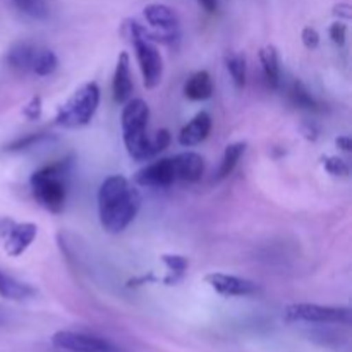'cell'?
<instances>
[{
    "label": "cell",
    "mask_w": 352,
    "mask_h": 352,
    "mask_svg": "<svg viewBox=\"0 0 352 352\" xmlns=\"http://www.w3.org/2000/svg\"><path fill=\"white\" fill-rule=\"evenodd\" d=\"M141 208V192L124 175H109L98 189V217L103 230L120 234Z\"/></svg>",
    "instance_id": "6da1fadb"
},
{
    "label": "cell",
    "mask_w": 352,
    "mask_h": 352,
    "mask_svg": "<svg viewBox=\"0 0 352 352\" xmlns=\"http://www.w3.org/2000/svg\"><path fill=\"white\" fill-rule=\"evenodd\" d=\"M148 120H150V107L144 100H127L122 109V140L127 153L133 160L146 162L155 157L151 138L148 136Z\"/></svg>",
    "instance_id": "7a4b0ae2"
},
{
    "label": "cell",
    "mask_w": 352,
    "mask_h": 352,
    "mask_svg": "<svg viewBox=\"0 0 352 352\" xmlns=\"http://www.w3.org/2000/svg\"><path fill=\"white\" fill-rule=\"evenodd\" d=\"M71 160L54 162L34 172L30 179L31 191L38 205L50 213H60L67 198V175Z\"/></svg>",
    "instance_id": "3957f363"
},
{
    "label": "cell",
    "mask_w": 352,
    "mask_h": 352,
    "mask_svg": "<svg viewBox=\"0 0 352 352\" xmlns=\"http://www.w3.org/2000/svg\"><path fill=\"white\" fill-rule=\"evenodd\" d=\"M126 28L134 45V54H136L138 65L143 76V85L148 89L157 88L164 76V58L151 38L150 30L133 19L126 21Z\"/></svg>",
    "instance_id": "277c9868"
},
{
    "label": "cell",
    "mask_w": 352,
    "mask_h": 352,
    "mask_svg": "<svg viewBox=\"0 0 352 352\" xmlns=\"http://www.w3.org/2000/svg\"><path fill=\"white\" fill-rule=\"evenodd\" d=\"M100 105V86L95 81L79 86L58 109L55 124L65 129H79L91 122Z\"/></svg>",
    "instance_id": "5b68a950"
},
{
    "label": "cell",
    "mask_w": 352,
    "mask_h": 352,
    "mask_svg": "<svg viewBox=\"0 0 352 352\" xmlns=\"http://www.w3.org/2000/svg\"><path fill=\"white\" fill-rule=\"evenodd\" d=\"M284 318L291 323H344V325H349L352 313L349 308H344V306L296 302L284 309Z\"/></svg>",
    "instance_id": "8992f818"
},
{
    "label": "cell",
    "mask_w": 352,
    "mask_h": 352,
    "mask_svg": "<svg viewBox=\"0 0 352 352\" xmlns=\"http://www.w3.org/2000/svg\"><path fill=\"white\" fill-rule=\"evenodd\" d=\"M143 16L150 24V34L153 41L174 43L179 40L181 26H179L177 14L172 7L165 6V3H150L143 9Z\"/></svg>",
    "instance_id": "52a82bcc"
},
{
    "label": "cell",
    "mask_w": 352,
    "mask_h": 352,
    "mask_svg": "<svg viewBox=\"0 0 352 352\" xmlns=\"http://www.w3.org/2000/svg\"><path fill=\"white\" fill-rule=\"evenodd\" d=\"M52 344L57 349L67 352H120L119 347L107 339L82 332H72V330L55 332L52 336Z\"/></svg>",
    "instance_id": "ba28073f"
},
{
    "label": "cell",
    "mask_w": 352,
    "mask_h": 352,
    "mask_svg": "<svg viewBox=\"0 0 352 352\" xmlns=\"http://www.w3.org/2000/svg\"><path fill=\"white\" fill-rule=\"evenodd\" d=\"M175 181L177 179H175L174 162H172V158H160V160L153 162V164L144 165L134 175V182L138 186H143V188L165 189L170 188Z\"/></svg>",
    "instance_id": "9c48e42d"
},
{
    "label": "cell",
    "mask_w": 352,
    "mask_h": 352,
    "mask_svg": "<svg viewBox=\"0 0 352 352\" xmlns=\"http://www.w3.org/2000/svg\"><path fill=\"white\" fill-rule=\"evenodd\" d=\"M205 282L213 291L226 298H248V296H254L260 292V285L256 282L236 277V275L208 274L205 277Z\"/></svg>",
    "instance_id": "30bf717a"
},
{
    "label": "cell",
    "mask_w": 352,
    "mask_h": 352,
    "mask_svg": "<svg viewBox=\"0 0 352 352\" xmlns=\"http://www.w3.org/2000/svg\"><path fill=\"white\" fill-rule=\"evenodd\" d=\"M38 227L36 223L31 222H23L16 223V226L10 227L6 234V239H3V250L9 256L17 258L28 250V248L33 244V241L36 239Z\"/></svg>",
    "instance_id": "8fae6325"
},
{
    "label": "cell",
    "mask_w": 352,
    "mask_h": 352,
    "mask_svg": "<svg viewBox=\"0 0 352 352\" xmlns=\"http://www.w3.org/2000/svg\"><path fill=\"white\" fill-rule=\"evenodd\" d=\"M133 76H131V58L127 52H120L117 57L116 71H113L112 79V91L113 100L117 103H126L133 95Z\"/></svg>",
    "instance_id": "7c38bea8"
},
{
    "label": "cell",
    "mask_w": 352,
    "mask_h": 352,
    "mask_svg": "<svg viewBox=\"0 0 352 352\" xmlns=\"http://www.w3.org/2000/svg\"><path fill=\"white\" fill-rule=\"evenodd\" d=\"M212 131V116L208 112H198L179 133V143L186 148L196 146L208 138Z\"/></svg>",
    "instance_id": "4fadbf2b"
},
{
    "label": "cell",
    "mask_w": 352,
    "mask_h": 352,
    "mask_svg": "<svg viewBox=\"0 0 352 352\" xmlns=\"http://www.w3.org/2000/svg\"><path fill=\"white\" fill-rule=\"evenodd\" d=\"M174 162L175 179L184 182H198L205 172V160L201 155L195 151H184L175 157H172Z\"/></svg>",
    "instance_id": "5bb4252c"
},
{
    "label": "cell",
    "mask_w": 352,
    "mask_h": 352,
    "mask_svg": "<svg viewBox=\"0 0 352 352\" xmlns=\"http://www.w3.org/2000/svg\"><path fill=\"white\" fill-rule=\"evenodd\" d=\"M36 50L38 47H34L31 41H16L6 54L7 65L19 74H28L33 67Z\"/></svg>",
    "instance_id": "9a60e30c"
},
{
    "label": "cell",
    "mask_w": 352,
    "mask_h": 352,
    "mask_svg": "<svg viewBox=\"0 0 352 352\" xmlns=\"http://www.w3.org/2000/svg\"><path fill=\"white\" fill-rule=\"evenodd\" d=\"M261 69H263V78L268 88L277 89L280 86V57L274 45H267L258 54Z\"/></svg>",
    "instance_id": "2e32d148"
},
{
    "label": "cell",
    "mask_w": 352,
    "mask_h": 352,
    "mask_svg": "<svg viewBox=\"0 0 352 352\" xmlns=\"http://www.w3.org/2000/svg\"><path fill=\"white\" fill-rule=\"evenodd\" d=\"M213 95V81L208 71H198L186 81L184 96L191 102H205Z\"/></svg>",
    "instance_id": "e0dca14e"
},
{
    "label": "cell",
    "mask_w": 352,
    "mask_h": 352,
    "mask_svg": "<svg viewBox=\"0 0 352 352\" xmlns=\"http://www.w3.org/2000/svg\"><path fill=\"white\" fill-rule=\"evenodd\" d=\"M33 294V287L16 280L14 277L7 275L6 272L0 270V298L10 299V301H23V299L31 298Z\"/></svg>",
    "instance_id": "ac0fdd59"
},
{
    "label": "cell",
    "mask_w": 352,
    "mask_h": 352,
    "mask_svg": "<svg viewBox=\"0 0 352 352\" xmlns=\"http://www.w3.org/2000/svg\"><path fill=\"white\" fill-rule=\"evenodd\" d=\"M246 141H236V143H230L229 146L223 150L219 172H217V179H219V181H222V179L229 177V175L232 174L234 168L239 164L241 157H243L244 151H246Z\"/></svg>",
    "instance_id": "d6986e66"
},
{
    "label": "cell",
    "mask_w": 352,
    "mask_h": 352,
    "mask_svg": "<svg viewBox=\"0 0 352 352\" xmlns=\"http://www.w3.org/2000/svg\"><path fill=\"white\" fill-rule=\"evenodd\" d=\"M226 67L229 71L230 78H232L236 88L243 89L246 85V76H248V65H246V55L241 52H230L226 55Z\"/></svg>",
    "instance_id": "ffe728a7"
},
{
    "label": "cell",
    "mask_w": 352,
    "mask_h": 352,
    "mask_svg": "<svg viewBox=\"0 0 352 352\" xmlns=\"http://www.w3.org/2000/svg\"><path fill=\"white\" fill-rule=\"evenodd\" d=\"M162 261L168 270V275L164 278V284L175 285L177 282H181L188 272V258L181 256V254H162Z\"/></svg>",
    "instance_id": "44dd1931"
},
{
    "label": "cell",
    "mask_w": 352,
    "mask_h": 352,
    "mask_svg": "<svg viewBox=\"0 0 352 352\" xmlns=\"http://www.w3.org/2000/svg\"><path fill=\"white\" fill-rule=\"evenodd\" d=\"M58 67V58L55 55L54 50H48V48H38L36 55H34L33 67L31 72L36 76H50L57 71Z\"/></svg>",
    "instance_id": "7402d4cb"
},
{
    "label": "cell",
    "mask_w": 352,
    "mask_h": 352,
    "mask_svg": "<svg viewBox=\"0 0 352 352\" xmlns=\"http://www.w3.org/2000/svg\"><path fill=\"white\" fill-rule=\"evenodd\" d=\"M12 3L17 7V10L38 21L47 19L50 14L47 0H12Z\"/></svg>",
    "instance_id": "603a6c76"
},
{
    "label": "cell",
    "mask_w": 352,
    "mask_h": 352,
    "mask_svg": "<svg viewBox=\"0 0 352 352\" xmlns=\"http://www.w3.org/2000/svg\"><path fill=\"white\" fill-rule=\"evenodd\" d=\"M289 96H291L292 103L298 107H301V109L315 110L316 107H318L315 96L308 91V88H306L301 81L292 82L291 88H289Z\"/></svg>",
    "instance_id": "cb8c5ba5"
},
{
    "label": "cell",
    "mask_w": 352,
    "mask_h": 352,
    "mask_svg": "<svg viewBox=\"0 0 352 352\" xmlns=\"http://www.w3.org/2000/svg\"><path fill=\"white\" fill-rule=\"evenodd\" d=\"M323 167L333 177H347L349 175V165H347V162L339 157H333V155L323 157Z\"/></svg>",
    "instance_id": "d4e9b609"
},
{
    "label": "cell",
    "mask_w": 352,
    "mask_h": 352,
    "mask_svg": "<svg viewBox=\"0 0 352 352\" xmlns=\"http://www.w3.org/2000/svg\"><path fill=\"white\" fill-rule=\"evenodd\" d=\"M45 138H47L45 134H28V136L19 138V140H16L14 143H10L6 150H9V151L28 150V148H31L33 144H38V141L45 140Z\"/></svg>",
    "instance_id": "484cf974"
},
{
    "label": "cell",
    "mask_w": 352,
    "mask_h": 352,
    "mask_svg": "<svg viewBox=\"0 0 352 352\" xmlns=\"http://www.w3.org/2000/svg\"><path fill=\"white\" fill-rule=\"evenodd\" d=\"M41 110H43V107H41V96L36 95L30 100V103H28L26 107H24L23 116L26 117L28 120H38L41 117Z\"/></svg>",
    "instance_id": "4316f807"
},
{
    "label": "cell",
    "mask_w": 352,
    "mask_h": 352,
    "mask_svg": "<svg viewBox=\"0 0 352 352\" xmlns=\"http://www.w3.org/2000/svg\"><path fill=\"white\" fill-rule=\"evenodd\" d=\"M329 34H330V38H332L333 43L339 45V47H342V45L346 43L347 26L344 23H340V21H337V23H333L332 26H330Z\"/></svg>",
    "instance_id": "83f0119b"
},
{
    "label": "cell",
    "mask_w": 352,
    "mask_h": 352,
    "mask_svg": "<svg viewBox=\"0 0 352 352\" xmlns=\"http://www.w3.org/2000/svg\"><path fill=\"white\" fill-rule=\"evenodd\" d=\"M301 40H302V45H305L308 50H315V48L320 45L318 31L311 26H306L301 33Z\"/></svg>",
    "instance_id": "f1b7e54d"
},
{
    "label": "cell",
    "mask_w": 352,
    "mask_h": 352,
    "mask_svg": "<svg viewBox=\"0 0 352 352\" xmlns=\"http://www.w3.org/2000/svg\"><path fill=\"white\" fill-rule=\"evenodd\" d=\"M170 144V133L167 129H162L155 134V138H151V146H153V153H160L165 148Z\"/></svg>",
    "instance_id": "f546056e"
},
{
    "label": "cell",
    "mask_w": 352,
    "mask_h": 352,
    "mask_svg": "<svg viewBox=\"0 0 352 352\" xmlns=\"http://www.w3.org/2000/svg\"><path fill=\"white\" fill-rule=\"evenodd\" d=\"M333 14L339 17H344V19H351L352 9L349 3H337V6L333 7Z\"/></svg>",
    "instance_id": "4dcf8cb0"
},
{
    "label": "cell",
    "mask_w": 352,
    "mask_h": 352,
    "mask_svg": "<svg viewBox=\"0 0 352 352\" xmlns=\"http://www.w3.org/2000/svg\"><path fill=\"white\" fill-rule=\"evenodd\" d=\"M198 3L210 14L217 12V9H219V0H198Z\"/></svg>",
    "instance_id": "1f68e13d"
},
{
    "label": "cell",
    "mask_w": 352,
    "mask_h": 352,
    "mask_svg": "<svg viewBox=\"0 0 352 352\" xmlns=\"http://www.w3.org/2000/svg\"><path fill=\"white\" fill-rule=\"evenodd\" d=\"M336 144L342 151H351L352 150V140L349 136H339L336 140Z\"/></svg>",
    "instance_id": "d6a6232c"
},
{
    "label": "cell",
    "mask_w": 352,
    "mask_h": 352,
    "mask_svg": "<svg viewBox=\"0 0 352 352\" xmlns=\"http://www.w3.org/2000/svg\"><path fill=\"white\" fill-rule=\"evenodd\" d=\"M302 134H305V138H308L311 141H315L318 138V131L315 129V126H309V124L302 126Z\"/></svg>",
    "instance_id": "836d02e7"
},
{
    "label": "cell",
    "mask_w": 352,
    "mask_h": 352,
    "mask_svg": "<svg viewBox=\"0 0 352 352\" xmlns=\"http://www.w3.org/2000/svg\"><path fill=\"white\" fill-rule=\"evenodd\" d=\"M2 322H3V320H2V318H0V323H2Z\"/></svg>",
    "instance_id": "e575fe53"
}]
</instances>
